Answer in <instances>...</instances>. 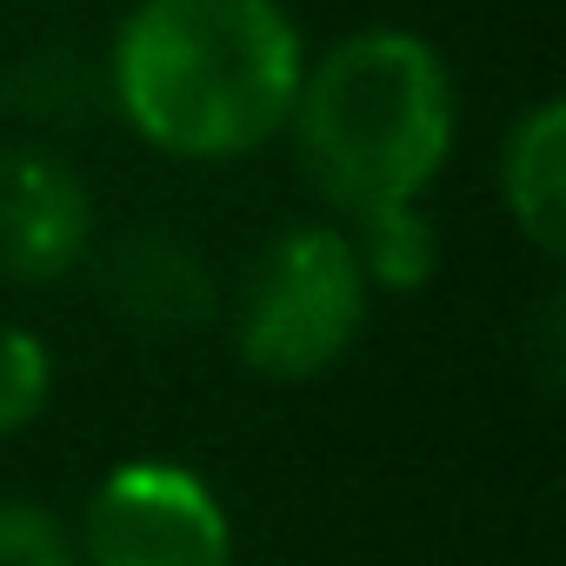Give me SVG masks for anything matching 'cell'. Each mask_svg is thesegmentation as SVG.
<instances>
[{"label":"cell","instance_id":"obj_1","mask_svg":"<svg viewBox=\"0 0 566 566\" xmlns=\"http://www.w3.org/2000/svg\"><path fill=\"white\" fill-rule=\"evenodd\" d=\"M301 67L307 41L287 0H134L101 94L140 147L220 167L287 134Z\"/></svg>","mask_w":566,"mask_h":566},{"label":"cell","instance_id":"obj_2","mask_svg":"<svg viewBox=\"0 0 566 566\" xmlns=\"http://www.w3.org/2000/svg\"><path fill=\"white\" fill-rule=\"evenodd\" d=\"M460 101L440 48L413 28H354L307 54L287 134L307 187L340 213L427 200L453 154Z\"/></svg>","mask_w":566,"mask_h":566},{"label":"cell","instance_id":"obj_3","mask_svg":"<svg viewBox=\"0 0 566 566\" xmlns=\"http://www.w3.org/2000/svg\"><path fill=\"white\" fill-rule=\"evenodd\" d=\"M367 273L340 220H294L280 227L240 273V294L220 307L233 314V354L247 374L301 387L347 360L367 327Z\"/></svg>","mask_w":566,"mask_h":566},{"label":"cell","instance_id":"obj_4","mask_svg":"<svg viewBox=\"0 0 566 566\" xmlns=\"http://www.w3.org/2000/svg\"><path fill=\"white\" fill-rule=\"evenodd\" d=\"M81 566H233V520L220 493L180 460H120L87 493Z\"/></svg>","mask_w":566,"mask_h":566},{"label":"cell","instance_id":"obj_5","mask_svg":"<svg viewBox=\"0 0 566 566\" xmlns=\"http://www.w3.org/2000/svg\"><path fill=\"white\" fill-rule=\"evenodd\" d=\"M94 260V187L87 174L41 147H0V280L14 287H54Z\"/></svg>","mask_w":566,"mask_h":566},{"label":"cell","instance_id":"obj_6","mask_svg":"<svg viewBox=\"0 0 566 566\" xmlns=\"http://www.w3.org/2000/svg\"><path fill=\"white\" fill-rule=\"evenodd\" d=\"M94 287H101L107 314H120L127 327H147V334H187V327L220 321V307H227L200 247L167 227H140V233H120L114 247H101Z\"/></svg>","mask_w":566,"mask_h":566},{"label":"cell","instance_id":"obj_7","mask_svg":"<svg viewBox=\"0 0 566 566\" xmlns=\"http://www.w3.org/2000/svg\"><path fill=\"white\" fill-rule=\"evenodd\" d=\"M500 207L526 247L566 253V107L533 101L500 140Z\"/></svg>","mask_w":566,"mask_h":566},{"label":"cell","instance_id":"obj_8","mask_svg":"<svg viewBox=\"0 0 566 566\" xmlns=\"http://www.w3.org/2000/svg\"><path fill=\"white\" fill-rule=\"evenodd\" d=\"M347 240H354V260L367 273V294H420L440 273V233H433L420 200L354 213Z\"/></svg>","mask_w":566,"mask_h":566},{"label":"cell","instance_id":"obj_9","mask_svg":"<svg viewBox=\"0 0 566 566\" xmlns=\"http://www.w3.org/2000/svg\"><path fill=\"white\" fill-rule=\"evenodd\" d=\"M54 400V354L34 327L0 321V440L34 427Z\"/></svg>","mask_w":566,"mask_h":566},{"label":"cell","instance_id":"obj_10","mask_svg":"<svg viewBox=\"0 0 566 566\" xmlns=\"http://www.w3.org/2000/svg\"><path fill=\"white\" fill-rule=\"evenodd\" d=\"M0 566H81V553L48 506L0 500Z\"/></svg>","mask_w":566,"mask_h":566}]
</instances>
